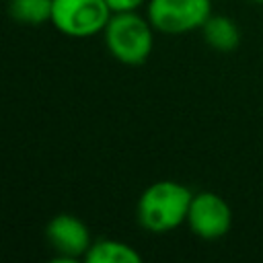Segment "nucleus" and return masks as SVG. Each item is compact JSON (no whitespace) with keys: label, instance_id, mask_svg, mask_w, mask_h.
<instances>
[{"label":"nucleus","instance_id":"39448f33","mask_svg":"<svg viewBox=\"0 0 263 263\" xmlns=\"http://www.w3.org/2000/svg\"><path fill=\"white\" fill-rule=\"evenodd\" d=\"M187 226L195 236L203 240L222 238L232 226V210L228 201L214 191L193 193L187 212Z\"/></svg>","mask_w":263,"mask_h":263},{"label":"nucleus","instance_id":"423d86ee","mask_svg":"<svg viewBox=\"0 0 263 263\" xmlns=\"http://www.w3.org/2000/svg\"><path fill=\"white\" fill-rule=\"evenodd\" d=\"M45 236L51 249L58 253V261L84 259L92 245L88 226L74 214H58L45 226Z\"/></svg>","mask_w":263,"mask_h":263},{"label":"nucleus","instance_id":"f03ea898","mask_svg":"<svg viewBox=\"0 0 263 263\" xmlns=\"http://www.w3.org/2000/svg\"><path fill=\"white\" fill-rule=\"evenodd\" d=\"M105 47L123 66H142L154 47V27L136 10L113 12L105 31Z\"/></svg>","mask_w":263,"mask_h":263},{"label":"nucleus","instance_id":"0eeeda50","mask_svg":"<svg viewBox=\"0 0 263 263\" xmlns=\"http://www.w3.org/2000/svg\"><path fill=\"white\" fill-rule=\"evenodd\" d=\"M201 35H203V41L220 51V53H228V51H234L240 43V29L238 25L226 16V14H210V18L203 23L201 27Z\"/></svg>","mask_w":263,"mask_h":263},{"label":"nucleus","instance_id":"20e7f679","mask_svg":"<svg viewBox=\"0 0 263 263\" xmlns=\"http://www.w3.org/2000/svg\"><path fill=\"white\" fill-rule=\"evenodd\" d=\"M212 14V0H148L146 16L154 31L185 35L201 29Z\"/></svg>","mask_w":263,"mask_h":263},{"label":"nucleus","instance_id":"1a4fd4ad","mask_svg":"<svg viewBox=\"0 0 263 263\" xmlns=\"http://www.w3.org/2000/svg\"><path fill=\"white\" fill-rule=\"evenodd\" d=\"M8 14L21 25H43L51 18V0H10Z\"/></svg>","mask_w":263,"mask_h":263},{"label":"nucleus","instance_id":"f257e3e1","mask_svg":"<svg viewBox=\"0 0 263 263\" xmlns=\"http://www.w3.org/2000/svg\"><path fill=\"white\" fill-rule=\"evenodd\" d=\"M193 193L179 181H156L148 185L138 199V222L152 234H164L187 222Z\"/></svg>","mask_w":263,"mask_h":263},{"label":"nucleus","instance_id":"6e6552de","mask_svg":"<svg viewBox=\"0 0 263 263\" xmlns=\"http://www.w3.org/2000/svg\"><path fill=\"white\" fill-rule=\"evenodd\" d=\"M84 261L86 263H140L142 257L132 245L123 240L101 238L88 247Z\"/></svg>","mask_w":263,"mask_h":263},{"label":"nucleus","instance_id":"9d476101","mask_svg":"<svg viewBox=\"0 0 263 263\" xmlns=\"http://www.w3.org/2000/svg\"><path fill=\"white\" fill-rule=\"evenodd\" d=\"M146 0H107L113 12H123V10H136L144 4Z\"/></svg>","mask_w":263,"mask_h":263},{"label":"nucleus","instance_id":"9b49d317","mask_svg":"<svg viewBox=\"0 0 263 263\" xmlns=\"http://www.w3.org/2000/svg\"><path fill=\"white\" fill-rule=\"evenodd\" d=\"M249 2H255V4H263V0H249Z\"/></svg>","mask_w":263,"mask_h":263},{"label":"nucleus","instance_id":"7ed1b4c3","mask_svg":"<svg viewBox=\"0 0 263 263\" xmlns=\"http://www.w3.org/2000/svg\"><path fill=\"white\" fill-rule=\"evenodd\" d=\"M111 14L107 0H51L49 23L66 37L86 39L103 33Z\"/></svg>","mask_w":263,"mask_h":263}]
</instances>
